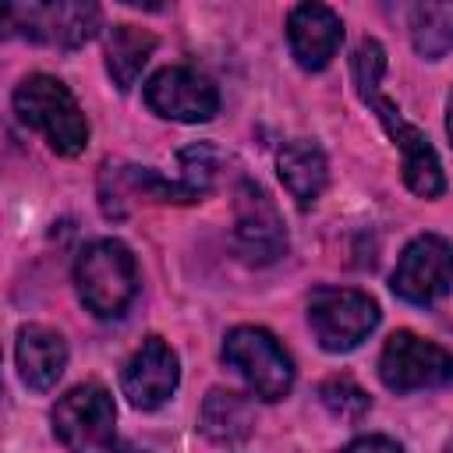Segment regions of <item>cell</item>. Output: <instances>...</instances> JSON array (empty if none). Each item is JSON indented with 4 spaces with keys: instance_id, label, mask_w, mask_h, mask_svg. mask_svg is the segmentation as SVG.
Listing matches in <instances>:
<instances>
[{
    "instance_id": "6da1fadb",
    "label": "cell",
    "mask_w": 453,
    "mask_h": 453,
    "mask_svg": "<svg viewBox=\"0 0 453 453\" xmlns=\"http://www.w3.org/2000/svg\"><path fill=\"white\" fill-rule=\"evenodd\" d=\"M74 287L96 319H120L138 294V262L124 241L103 237L78 251Z\"/></svg>"
},
{
    "instance_id": "7a4b0ae2",
    "label": "cell",
    "mask_w": 453,
    "mask_h": 453,
    "mask_svg": "<svg viewBox=\"0 0 453 453\" xmlns=\"http://www.w3.org/2000/svg\"><path fill=\"white\" fill-rule=\"evenodd\" d=\"M14 113L60 156H78L88 145V120L71 88L53 74H28L14 88Z\"/></svg>"
},
{
    "instance_id": "3957f363",
    "label": "cell",
    "mask_w": 453,
    "mask_h": 453,
    "mask_svg": "<svg viewBox=\"0 0 453 453\" xmlns=\"http://www.w3.org/2000/svg\"><path fill=\"white\" fill-rule=\"evenodd\" d=\"M308 326L322 350L347 354L379 326V304L350 287H315L308 294Z\"/></svg>"
},
{
    "instance_id": "277c9868",
    "label": "cell",
    "mask_w": 453,
    "mask_h": 453,
    "mask_svg": "<svg viewBox=\"0 0 453 453\" xmlns=\"http://www.w3.org/2000/svg\"><path fill=\"white\" fill-rule=\"evenodd\" d=\"M53 435L67 453H117L113 396L96 386H74L53 407Z\"/></svg>"
},
{
    "instance_id": "5b68a950",
    "label": "cell",
    "mask_w": 453,
    "mask_h": 453,
    "mask_svg": "<svg viewBox=\"0 0 453 453\" xmlns=\"http://www.w3.org/2000/svg\"><path fill=\"white\" fill-rule=\"evenodd\" d=\"M223 361L241 372L248 389L269 403L283 400L294 386V361L280 340L258 326H237L223 340Z\"/></svg>"
},
{
    "instance_id": "8992f818",
    "label": "cell",
    "mask_w": 453,
    "mask_h": 453,
    "mask_svg": "<svg viewBox=\"0 0 453 453\" xmlns=\"http://www.w3.org/2000/svg\"><path fill=\"white\" fill-rule=\"evenodd\" d=\"M379 379L393 393L439 389L453 382V354L432 340H421L411 329H400L386 340L379 354Z\"/></svg>"
},
{
    "instance_id": "52a82bcc",
    "label": "cell",
    "mask_w": 453,
    "mask_h": 453,
    "mask_svg": "<svg viewBox=\"0 0 453 453\" xmlns=\"http://www.w3.org/2000/svg\"><path fill=\"white\" fill-rule=\"evenodd\" d=\"M234 251L248 265H273L287 255L283 216L269 191L255 180H241L234 191Z\"/></svg>"
},
{
    "instance_id": "ba28073f",
    "label": "cell",
    "mask_w": 453,
    "mask_h": 453,
    "mask_svg": "<svg viewBox=\"0 0 453 453\" xmlns=\"http://www.w3.org/2000/svg\"><path fill=\"white\" fill-rule=\"evenodd\" d=\"M4 28L32 42L78 50L99 32L96 4H11L4 11Z\"/></svg>"
},
{
    "instance_id": "9c48e42d",
    "label": "cell",
    "mask_w": 453,
    "mask_h": 453,
    "mask_svg": "<svg viewBox=\"0 0 453 453\" xmlns=\"http://www.w3.org/2000/svg\"><path fill=\"white\" fill-rule=\"evenodd\" d=\"M365 103L375 110V117L382 120L386 134H389V138L396 142V149H400L403 184H407L418 198H439V195L446 191V173H442V163H439V156H435L428 134H425L421 127H414L411 120H403L400 106H396L393 99H386L382 92L368 96Z\"/></svg>"
},
{
    "instance_id": "30bf717a",
    "label": "cell",
    "mask_w": 453,
    "mask_h": 453,
    "mask_svg": "<svg viewBox=\"0 0 453 453\" xmlns=\"http://www.w3.org/2000/svg\"><path fill=\"white\" fill-rule=\"evenodd\" d=\"M393 294L411 304H435L453 287V244L439 234L414 237L389 280Z\"/></svg>"
},
{
    "instance_id": "8fae6325",
    "label": "cell",
    "mask_w": 453,
    "mask_h": 453,
    "mask_svg": "<svg viewBox=\"0 0 453 453\" xmlns=\"http://www.w3.org/2000/svg\"><path fill=\"white\" fill-rule=\"evenodd\" d=\"M145 106L156 113V117H166V120H180V124H202V120H212L216 110H219V92L216 85L191 71V67H163L156 71L145 88Z\"/></svg>"
},
{
    "instance_id": "7c38bea8",
    "label": "cell",
    "mask_w": 453,
    "mask_h": 453,
    "mask_svg": "<svg viewBox=\"0 0 453 453\" xmlns=\"http://www.w3.org/2000/svg\"><path fill=\"white\" fill-rule=\"evenodd\" d=\"M180 382V361L173 347L159 336L142 340V347L127 357L120 368V393L134 411H156L163 407Z\"/></svg>"
},
{
    "instance_id": "4fadbf2b",
    "label": "cell",
    "mask_w": 453,
    "mask_h": 453,
    "mask_svg": "<svg viewBox=\"0 0 453 453\" xmlns=\"http://www.w3.org/2000/svg\"><path fill=\"white\" fill-rule=\"evenodd\" d=\"M287 42L304 71H322L333 64L343 42V21L326 4H297L287 18Z\"/></svg>"
},
{
    "instance_id": "5bb4252c",
    "label": "cell",
    "mask_w": 453,
    "mask_h": 453,
    "mask_svg": "<svg viewBox=\"0 0 453 453\" xmlns=\"http://www.w3.org/2000/svg\"><path fill=\"white\" fill-rule=\"evenodd\" d=\"M14 357H18L21 382L28 389H35V393H46L64 375L67 343L50 326H21L18 329V343H14Z\"/></svg>"
},
{
    "instance_id": "9a60e30c",
    "label": "cell",
    "mask_w": 453,
    "mask_h": 453,
    "mask_svg": "<svg viewBox=\"0 0 453 453\" xmlns=\"http://www.w3.org/2000/svg\"><path fill=\"white\" fill-rule=\"evenodd\" d=\"M276 170H280V180L283 188L290 191V198L308 209L322 191H326V180H329V163H326V152L319 142L311 138H294L280 149L276 156Z\"/></svg>"
},
{
    "instance_id": "2e32d148",
    "label": "cell",
    "mask_w": 453,
    "mask_h": 453,
    "mask_svg": "<svg viewBox=\"0 0 453 453\" xmlns=\"http://www.w3.org/2000/svg\"><path fill=\"white\" fill-rule=\"evenodd\" d=\"M198 428L205 439H212L219 446L241 442L255 428V403L234 389H209V396L202 400Z\"/></svg>"
},
{
    "instance_id": "e0dca14e",
    "label": "cell",
    "mask_w": 453,
    "mask_h": 453,
    "mask_svg": "<svg viewBox=\"0 0 453 453\" xmlns=\"http://www.w3.org/2000/svg\"><path fill=\"white\" fill-rule=\"evenodd\" d=\"M156 50V35L134 25H113L106 32V71L120 92H127Z\"/></svg>"
},
{
    "instance_id": "ac0fdd59",
    "label": "cell",
    "mask_w": 453,
    "mask_h": 453,
    "mask_svg": "<svg viewBox=\"0 0 453 453\" xmlns=\"http://www.w3.org/2000/svg\"><path fill=\"white\" fill-rule=\"evenodd\" d=\"M411 42L425 60L446 57L453 50V4L411 7Z\"/></svg>"
},
{
    "instance_id": "d6986e66",
    "label": "cell",
    "mask_w": 453,
    "mask_h": 453,
    "mask_svg": "<svg viewBox=\"0 0 453 453\" xmlns=\"http://www.w3.org/2000/svg\"><path fill=\"white\" fill-rule=\"evenodd\" d=\"M319 400H322V407H326L333 418H340V421H361V418L368 414V407H372L368 393H365L354 379H347V375L326 379V382L319 386Z\"/></svg>"
},
{
    "instance_id": "ffe728a7",
    "label": "cell",
    "mask_w": 453,
    "mask_h": 453,
    "mask_svg": "<svg viewBox=\"0 0 453 453\" xmlns=\"http://www.w3.org/2000/svg\"><path fill=\"white\" fill-rule=\"evenodd\" d=\"M350 71H354V81H357L361 99L375 96L382 88V74H386V50H382V42L361 39L357 50H354V57H350Z\"/></svg>"
},
{
    "instance_id": "44dd1931",
    "label": "cell",
    "mask_w": 453,
    "mask_h": 453,
    "mask_svg": "<svg viewBox=\"0 0 453 453\" xmlns=\"http://www.w3.org/2000/svg\"><path fill=\"white\" fill-rule=\"evenodd\" d=\"M340 453H403L400 442H393L389 435H361L350 446H343Z\"/></svg>"
},
{
    "instance_id": "7402d4cb",
    "label": "cell",
    "mask_w": 453,
    "mask_h": 453,
    "mask_svg": "<svg viewBox=\"0 0 453 453\" xmlns=\"http://www.w3.org/2000/svg\"><path fill=\"white\" fill-rule=\"evenodd\" d=\"M446 134L453 142V92H449V106H446Z\"/></svg>"
},
{
    "instance_id": "603a6c76",
    "label": "cell",
    "mask_w": 453,
    "mask_h": 453,
    "mask_svg": "<svg viewBox=\"0 0 453 453\" xmlns=\"http://www.w3.org/2000/svg\"><path fill=\"white\" fill-rule=\"evenodd\" d=\"M120 453H149V449H138V446H124Z\"/></svg>"
}]
</instances>
